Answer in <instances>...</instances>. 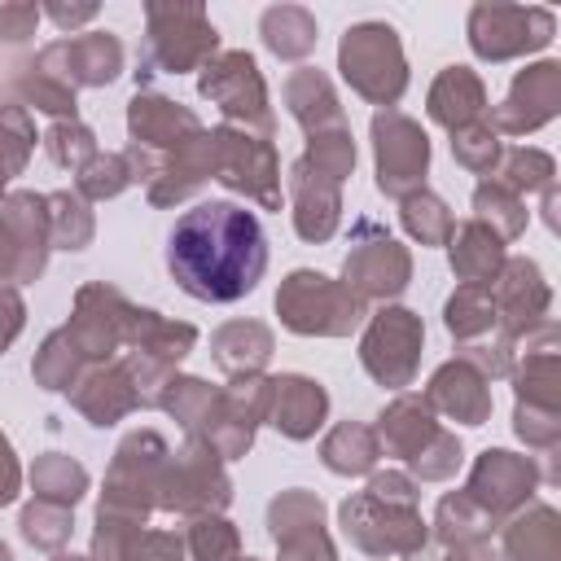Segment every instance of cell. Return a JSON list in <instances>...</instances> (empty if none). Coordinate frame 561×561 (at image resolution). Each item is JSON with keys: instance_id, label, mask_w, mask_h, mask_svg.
Returning a JSON list of instances; mask_svg holds the SVG:
<instances>
[{"instance_id": "cell-1", "label": "cell", "mask_w": 561, "mask_h": 561, "mask_svg": "<svg viewBox=\"0 0 561 561\" xmlns=\"http://www.w3.org/2000/svg\"><path fill=\"white\" fill-rule=\"evenodd\" d=\"M167 267L184 294L202 302H237L263 280L267 232L259 215L237 202H197L167 237Z\"/></svg>"}]
</instances>
